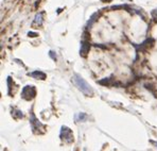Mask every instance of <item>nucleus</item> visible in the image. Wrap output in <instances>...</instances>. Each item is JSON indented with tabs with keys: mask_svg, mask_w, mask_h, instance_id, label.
<instances>
[{
	"mask_svg": "<svg viewBox=\"0 0 157 151\" xmlns=\"http://www.w3.org/2000/svg\"><path fill=\"white\" fill-rule=\"evenodd\" d=\"M72 82L84 95H86V96H92V95H94V89H92V87L82 78V77L78 75V74H75V75H73Z\"/></svg>",
	"mask_w": 157,
	"mask_h": 151,
	"instance_id": "1",
	"label": "nucleus"
},
{
	"mask_svg": "<svg viewBox=\"0 0 157 151\" xmlns=\"http://www.w3.org/2000/svg\"><path fill=\"white\" fill-rule=\"evenodd\" d=\"M36 96V88L33 85H26L21 90V98L27 101L32 100Z\"/></svg>",
	"mask_w": 157,
	"mask_h": 151,
	"instance_id": "2",
	"label": "nucleus"
},
{
	"mask_svg": "<svg viewBox=\"0 0 157 151\" xmlns=\"http://www.w3.org/2000/svg\"><path fill=\"white\" fill-rule=\"evenodd\" d=\"M30 124H31V127L33 129V132L35 133H43V131L45 132V126L41 124L40 121L35 117L33 112H31V118H30Z\"/></svg>",
	"mask_w": 157,
	"mask_h": 151,
	"instance_id": "3",
	"label": "nucleus"
},
{
	"mask_svg": "<svg viewBox=\"0 0 157 151\" xmlns=\"http://www.w3.org/2000/svg\"><path fill=\"white\" fill-rule=\"evenodd\" d=\"M59 136H61V139L62 141H64L65 143H72L73 141V133L72 131H71L70 129H69L68 127L66 126H63L61 129V134H59Z\"/></svg>",
	"mask_w": 157,
	"mask_h": 151,
	"instance_id": "4",
	"label": "nucleus"
},
{
	"mask_svg": "<svg viewBox=\"0 0 157 151\" xmlns=\"http://www.w3.org/2000/svg\"><path fill=\"white\" fill-rule=\"evenodd\" d=\"M89 48H90V44H89V41L87 39H82L81 42V49H80V54L82 57H85L87 53L89 52Z\"/></svg>",
	"mask_w": 157,
	"mask_h": 151,
	"instance_id": "5",
	"label": "nucleus"
},
{
	"mask_svg": "<svg viewBox=\"0 0 157 151\" xmlns=\"http://www.w3.org/2000/svg\"><path fill=\"white\" fill-rule=\"evenodd\" d=\"M44 14L45 12H39L35 15V18H34L33 22H32V27H40L41 25H43L44 22Z\"/></svg>",
	"mask_w": 157,
	"mask_h": 151,
	"instance_id": "6",
	"label": "nucleus"
},
{
	"mask_svg": "<svg viewBox=\"0 0 157 151\" xmlns=\"http://www.w3.org/2000/svg\"><path fill=\"white\" fill-rule=\"evenodd\" d=\"M98 83L99 84L104 85V86H112V85L116 84V81H115L114 76H110V77H108V78H104V79H102V80H99Z\"/></svg>",
	"mask_w": 157,
	"mask_h": 151,
	"instance_id": "7",
	"label": "nucleus"
},
{
	"mask_svg": "<svg viewBox=\"0 0 157 151\" xmlns=\"http://www.w3.org/2000/svg\"><path fill=\"white\" fill-rule=\"evenodd\" d=\"M154 44V39L153 38H147V41H144L142 44H140L139 46L135 45V47L137 49H140V51H144V50H147L150 48V46H152Z\"/></svg>",
	"mask_w": 157,
	"mask_h": 151,
	"instance_id": "8",
	"label": "nucleus"
},
{
	"mask_svg": "<svg viewBox=\"0 0 157 151\" xmlns=\"http://www.w3.org/2000/svg\"><path fill=\"white\" fill-rule=\"evenodd\" d=\"M29 76H31L32 78H34V79H38V80H45V79L47 78L46 74L40 70H35V71H33V73H30Z\"/></svg>",
	"mask_w": 157,
	"mask_h": 151,
	"instance_id": "9",
	"label": "nucleus"
},
{
	"mask_svg": "<svg viewBox=\"0 0 157 151\" xmlns=\"http://www.w3.org/2000/svg\"><path fill=\"white\" fill-rule=\"evenodd\" d=\"M88 119V115L83 112L78 113L77 116H75V120L77 121H86V120Z\"/></svg>",
	"mask_w": 157,
	"mask_h": 151,
	"instance_id": "10",
	"label": "nucleus"
},
{
	"mask_svg": "<svg viewBox=\"0 0 157 151\" xmlns=\"http://www.w3.org/2000/svg\"><path fill=\"white\" fill-rule=\"evenodd\" d=\"M12 116L15 119H20V118L24 117V114L21 113V111L16 110V109H13L12 110Z\"/></svg>",
	"mask_w": 157,
	"mask_h": 151,
	"instance_id": "11",
	"label": "nucleus"
},
{
	"mask_svg": "<svg viewBox=\"0 0 157 151\" xmlns=\"http://www.w3.org/2000/svg\"><path fill=\"white\" fill-rule=\"evenodd\" d=\"M97 16H98V12H96L94 14H92V16L90 17V19H89L88 22H87V28H91L92 24H94V22L97 20V18H96Z\"/></svg>",
	"mask_w": 157,
	"mask_h": 151,
	"instance_id": "12",
	"label": "nucleus"
},
{
	"mask_svg": "<svg viewBox=\"0 0 157 151\" xmlns=\"http://www.w3.org/2000/svg\"><path fill=\"white\" fill-rule=\"evenodd\" d=\"M49 55L52 60H54V61L56 60V54L54 53V51H49Z\"/></svg>",
	"mask_w": 157,
	"mask_h": 151,
	"instance_id": "13",
	"label": "nucleus"
},
{
	"mask_svg": "<svg viewBox=\"0 0 157 151\" xmlns=\"http://www.w3.org/2000/svg\"><path fill=\"white\" fill-rule=\"evenodd\" d=\"M38 34L35 33V32H28V36H30V38H36Z\"/></svg>",
	"mask_w": 157,
	"mask_h": 151,
	"instance_id": "14",
	"label": "nucleus"
},
{
	"mask_svg": "<svg viewBox=\"0 0 157 151\" xmlns=\"http://www.w3.org/2000/svg\"><path fill=\"white\" fill-rule=\"evenodd\" d=\"M152 16H153L154 18H157V9H155V10L152 11Z\"/></svg>",
	"mask_w": 157,
	"mask_h": 151,
	"instance_id": "15",
	"label": "nucleus"
},
{
	"mask_svg": "<svg viewBox=\"0 0 157 151\" xmlns=\"http://www.w3.org/2000/svg\"><path fill=\"white\" fill-rule=\"evenodd\" d=\"M154 144H155V145H156V147H157V141H156V143H154Z\"/></svg>",
	"mask_w": 157,
	"mask_h": 151,
	"instance_id": "16",
	"label": "nucleus"
}]
</instances>
